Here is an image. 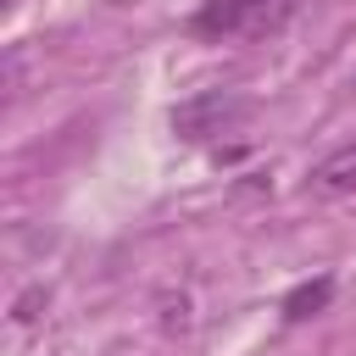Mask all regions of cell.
<instances>
[{
  "mask_svg": "<svg viewBox=\"0 0 356 356\" xmlns=\"http://www.w3.org/2000/svg\"><path fill=\"white\" fill-rule=\"evenodd\" d=\"M284 0H206L195 17V33L206 39H234V33H267L278 28Z\"/></svg>",
  "mask_w": 356,
  "mask_h": 356,
  "instance_id": "6da1fadb",
  "label": "cell"
},
{
  "mask_svg": "<svg viewBox=\"0 0 356 356\" xmlns=\"http://www.w3.org/2000/svg\"><path fill=\"white\" fill-rule=\"evenodd\" d=\"M239 111H245V106L228 100V95H200V100H189V106L172 111V128H178L184 139H206V134H217V122H228V117H239Z\"/></svg>",
  "mask_w": 356,
  "mask_h": 356,
  "instance_id": "7a4b0ae2",
  "label": "cell"
},
{
  "mask_svg": "<svg viewBox=\"0 0 356 356\" xmlns=\"http://www.w3.org/2000/svg\"><path fill=\"white\" fill-rule=\"evenodd\" d=\"M306 189H312V195H323V200H345V195H356V145H345V150L323 156V161L312 167Z\"/></svg>",
  "mask_w": 356,
  "mask_h": 356,
  "instance_id": "3957f363",
  "label": "cell"
},
{
  "mask_svg": "<svg viewBox=\"0 0 356 356\" xmlns=\"http://www.w3.org/2000/svg\"><path fill=\"white\" fill-rule=\"evenodd\" d=\"M328 295H334V278H312V284H300V289L284 300V317H289V323H300V317L323 312V306H328Z\"/></svg>",
  "mask_w": 356,
  "mask_h": 356,
  "instance_id": "277c9868",
  "label": "cell"
}]
</instances>
